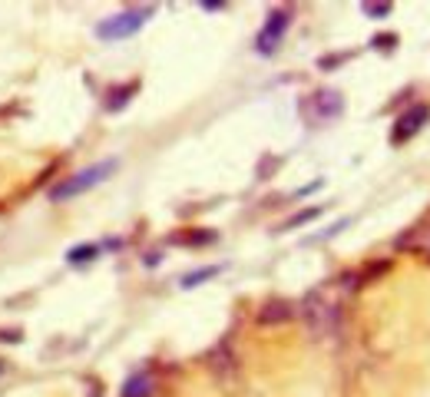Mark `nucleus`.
<instances>
[{
    "instance_id": "f257e3e1",
    "label": "nucleus",
    "mask_w": 430,
    "mask_h": 397,
    "mask_svg": "<svg viewBox=\"0 0 430 397\" xmlns=\"http://www.w3.org/2000/svg\"><path fill=\"white\" fill-rule=\"evenodd\" d=\"M112 172H116V159H106V163L86 166V169H80L76 176L63 179V182H60V186H56V189L50 192V199H53V202L73 199V195H80V192H86V189H93V186H99L103 179H110Z\"/></svg>"
},
{
    "instance_id": "f03ea898",
    "label": "nucleus",
    "mask_w": 430,
    "mask_h": 397,
    "mask_svg": "<svg viewBox=\"0 0 430 397\" xmlns=\"http://www.w3.org/2000/svg\"><path fill=\"white\" fill-rule=\"evenodd\" d=\"M152 14H156L152 7H132V10H123V14H112V17H106L96 27V37L99 40H126V37H132V34H139V27H143Z\"/></svg>"
},
{
    "instance_id": "7ed1b4c3",
    "label": "nucleus",
    "mask_w": 430,
    "mask_h": 397,
    "mask_svg": "<svg viewBox=\"0 0 430 397\" xmlns=\"http://www.w3.org/2000/svg\"><path fill=\"white\" fill-rule=\"evenodd\" d=\"M288 23H291V10H288V7H275V10L265 17L262 30H259V37H255V50H259L262 57H272V53L278 50V43L285 40V34H288Z\"/></svg>"
},
{
    "instance_id": "20e7f679",
    "label": "nucleus",
    "mask_w": 430,
    "mask_h": 397,
    "mask_svg": "<svg viewBox=\"0 0 430 397\" xmlns=\"http://www.w3.org/2000/svg\"><path fill=\"white\" fill-rule=\"evenodd\" d=\"M311 106H315V123H328L344 113V96L337 90H318L315 96H308L304 110H311Z\"/></svg>"
},
{
    "instance_id": "39448f33",
    "label": "nucleus",
    "mask_w": 430,
    "mask_h": 397,
    "mask_svg": "<svg viewBox=\"0 0 430 397\" xmlns=\"http://www.w3.org/2000/svg\"><path fill=\"white\" fill-rule=\"evenodd\" d=\"M427 119H430V106H427V103H417V106H411L407 113L394 123V143H404V139H411L414 132H420V126H424Z\"/></svg>"
},
{
    "instance_id": "423d86ee",
    "label": "nucleus",
    "mask_w": 430,
    "mask_h": 397,
    "mask_svg": "<svg viewBox=\"0 0 430 397\" xmlns=\"http://www.w3.org/2000/svg\"><path fill=\"white\" fill-rule=\"evenodd\" d=\"M308 322H311V328H318V331H328L331 324H337V308L335 304H324L321 298H311V304H308Z\"/></svg>"
},
{
    "instance_id": "0eeeda50",
    "label": "nucleus",
    "mask_w": 430,
    "mask_h": 397,
    "mask_svg": "<svg viewBox=\"0 0 430 397\" xmlns=\"http://www.w3.org/2000/svg\"><path fill=\"white\" fill-rule=\"evenodd\" d=\"M152 391H156V381H152L150 371H136V374L126 378L119 397H152Z\"/></svg>"
},
{
    "instance_id": "6e6552de",
    "label": "nucleus",
    "mask_w": 430,
    "mask_h": 397,
    "mask_svg": "<svg viewBox=\"0 0 430 397\" xmlns=\"http://www.w3.org/2000/svg\"><path fill=\"white\" fill-rule=\"evenodd\" d=\"M288 318H291V304L288 302H268L259 311V322L262 324H278V322H288Z\"/></svg>"
},
{
    "instance_id": "1a4fd4ad",
    "label": "nucleus",
    "mask_w": 430,
    "mask_h": 397,
    "mask_svg": "<svg viewBox=\"0 0 430 397\" xmlns=\"http://www.w3.org/2000/svg\"><path fill=\"white\" fill-rule=\"evenodd\" d=\"M136 90H139L136 83H130V86H123V90H112V93L106 96V110H110V113H116V110H123V106L130 103L132 96H136Z\"/></svg>"
},
{
    "instance_id": "9d476101",
    "label": "nucleus",
    "mask_w": 430,
    "mask_h": 397,
    "mask_svg": "<svg viewBox=\"0 0 430 397\" xmlns=\"http://www.w3.org/2000/svg\"><path fill=\"white\" fill-rule=\"evenodd\" d=\"M96 255H99V245H76L67 252V262L70 265H83V262H93Z\"/></svg>"
},
{
    "instance_id": "9b49d317",
    "label": "nucleus",
    "mask_w": 430,
    "mask_h": 397,
    "mask_svg": "<svg viewBox=\"0 0 430 397\" xmlns=\"http://www.w3.org/2000/svg\"><path fill=\"white\" fill-rule=\"evenodd\" d=\"M222 268L215 265V268H202V272H192V275H186L182 278V288H192V285H202V282H208V278H215Z\"/></svg>"
},
{
    "instance_id": "f8f14e48",
    "label": "nucleus",
    "mask_w": 430,
    "mask_h": 397,
    "mask_svg": "<svg viewBox=\"0 0 430 397\" xmlns=\"http://www.w3.org/2000/svg\"><path fill=\"white\" fill-rule=\"evenodd\" d=\"M321 215V208H304L301 215H295V219H288L281 228H298V226H304V222H311V219H318Z\"/></svg>"
},
{
    "instance_id": "ddd939ff",
    "label": "nucleus",
    "mask_w": 430,
    "mask_h": 397,
    "mask_svg": "<svg viewBox=\"0 0 430 397\" xmlns=\"http://www.w3.org/2000/svg\"><path fill=\"white\" fill-rule=\"evenodd\" d=\"M391 7H364V14H371V17H384Z\"/></svg>"
},
{
    "instance_id": "4468645a",
    "label": "nucleus",
    "mask_w": 430,
    "mask_h": 397,
    "mask_svg": "<svg viewBox=\"0 0 430 397\" xmlns=\"http://www.w3.org/2000/svg\"><path fill=\"white\" fill-rule=\"evenodd\" d=\"M420 248H424V252H430V232H424V235H420Z\"/></svg>"
},
{
    "instance_id": "2eb2a0df",
    "label": "nucleus",
    "mask_w": 430,
    "mask_h": 397,
    "mask_svg": "<svg viewBox=\"0 0 430 397\" xmlns=\"http://www.w3.org/2000/svg\"><path fill=\"white\" fill-rule=\"evenodd\" d=\"M0 368H3V364H0Z\"/></svg>"
}]
</instances>
